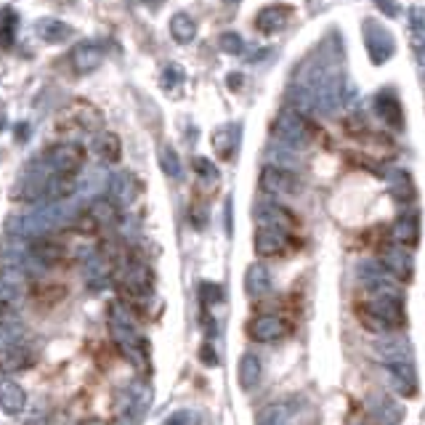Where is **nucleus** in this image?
Wrapping results in <instances>:
<instances>
[{"label": "nucleus", "mask_w": 425, "mask_h": 425, "mask_svg": "<svg viewBox=\"0 0 425 425\" xmlns=\"http://www.w3.org/2000/svg\"><path fill=\"white\" fill-rule=\"evenodd\" d=\"M359 322L367 327L369 332L388 335L396 332L407 325V314H404V300L401 290H385V293H369L364 303L356 306Z\"/></svg>", "instance_id": "nucleus-1"}, {"label": "nucleus", "mask_w": 425, "mask_h": 425, "mask_svg": "<svg viewBox=\"0 0 425 425\" xmlns=\"http://www.w3.org/2000/svg\"><path fill=\"white\" fill-rule=\"evenodd\" d=\"M274 139L279 144H284L287 149H303L314 139L311 120L306 114L295 112V109H284L274 120Z\"/></svg>", "instance_id": "nucleus-2"}, {"label": "nucleus", "mask_w": 425, "mask_h": 425, "mask_svg": "<svg viewBox=\"0 0 425 425\" xmlns=\"http://www.w3.org/2000/svg\"><path fill=\"white\" fill-rule=\"evenodd\" d=\"M109 330H112V338L117 343V348L125 354V359L130 364H136V367H146V340L139 335V330L130 325V319H128L125 314L120 316V314H112V319H109Z\"/></svg>", "instance_id": "nucleus-3"}, {"label": "nucleus", "mask_w": 425, "mask_h": 425, "mask_svg": "<svg viewBox=\"0 0 425 425\" xmlns=\"http://www.w3.org/2000/svg\"><path fill=\"white\" fill-rule=\"evenodd\" d=\"M309 91H311L314 109H319V112H325V114L338 112L340 107L346 104V96H348L346 83H343V77H340L338 72H330V75L316 77V83H314Z\"/></svg>", "instance_id": "nucleus-4"}, {"label": "nucleus", "mask_w": 425, "mask_h": 425, "mask_svg": "<svg viewBox=\"0 0 425 425\" xmlns=\"http://www.w3.org/2000/svg\"><path fill=\"white\" fill-rule=\"evenodd\" d=\"M152 407V391L144 382H133L117 396V417L120 425H139Z\"/></svg>", "instance_id": "nucleus-5"}, {"label": "nucleus", "mask_w": 425, "mask_h": 425, "mask_svg": "<svg viewBox=\"0 0 425 425\" xmlns=\"http://www.w3.org/2000/svg\"><path fill=\"white\" fill-rule=\"evenodd\" d=\"M117 284L120 290L125 293L128 298H146L152 293V284H155V277L146 263L130 258L120 266V274H117Z\"/></svg>", "instance_id": "nucleus-6"}, {"label": "nucleus", "mask_w": 425, "mask_h": 425, "mask_svg": "<svg viewBox=\"0 0 425 425\" xmlns=\"http://www.w3.org/2000/svg\"><path fill=\"white\" fill-rule=\"evenodd\" d=\"M101 125V114L96 107H91V104H85V101H77V104H72L67 107L61 117L56 120V130L61 133H85V130H96Z\"/></svg>", "instance_id": "nucleus-7"}, {"label": "nucleus", "mask_w": 425, "mask_h": 425, "mask_svg": "<svg viewBox=\"0 0 425 425\" xmlns=\"http://www.w3.org/2000/svg\"><path fill=\"white\" fill-rule=\"evenodd\" d=\"M385 380L388 385L396 391L399 396H417V388H420V382H417V369H415V362H412V356H404V359H394V362H385Z\"/></svg>", "instance_id": "nucleus-8"}, {"label": "nucleus", "mask_w": 425, "mask_h": 425, "mask_svg": "<svg viewBox=\"0 0 425 425\" xmlns=\"http://www.w3.org/2000/svg\"><path fill=\"white\" fill-rule=\"evenodd\" d=\"M293 332V325L279 314H258L247 325V335L255 343H277Z\"/></svg>", "instance_id": "nucleus-9"}, {"label": "nucleus", "mask_w": 425, "mask_h": 425, "mask_svg": "<svg viewBox=\"0 0 425 425\" xmlns=\"http://www.w3.org/2000/svg\"><path fill=\"white\" fill-rule=\"evenodd\" d=\"M45 162L54 168V173H72L77 176V170L83 168L85 162V149L75 141H64L56 144L45 152Z\"/></svg>", "instance_id": "nucleus-10"}, {"label": "nucleus", "mask_w": 425, "mask_h": 425, "mask_svg": "<svg viewBox=\"0 0 425 425\" xmlns=\"http://www.w3.org/2000/svg\"><path fill=\"white\" fill-rule=\"evenodd\" d=\"M261 189L266 194H277V197H287V194H295L300 189V181L293 170L277 168V165H266L261 170Z\"/></svg>", "instance_id": "nucleus-11"}, {"label": "nucleus", "mask_w": 425, "mask_h": 425, "mask_svg": "<svg viewBox=\"0 0 425 425\" xmlns=\"http://www.w3.org/2000/svg\"><path fill=\"white\" fill-rule=\"evenodd\" d=\"M253 245H255V253L261 255V258H277V255L287 253V247H290V231L271 229V226H258Z\"/></svg>", "instance_id": "nucleus-12"}, {"label": "nucleus", "mask_w": 425, "mask_h": 425, "mask_svg": "<svg viewBox=\"0 0 425 425\" xmlns=\"http://www.w3.org/2000/svg\"><path fill=\"white\" fill-rule=\"evenodd\" d=\"M255 221L258 226H271V229H282V231H293L295 229V215L277 205V202H261L255 208Z\"/></svg>", "instance_id": "nucleus-13"}, {"label": "nucleus", "mask_w": 425, "mask_h": 425, "mask_svg": "<svg viewBox=\"0 0 425 425\" xmlns=\"http://www.w3.org/2000/svg\"><path fill=\"white\" fill-rule=\"evenodd\" d=\"M380 263H382V269L391 271L399 282L410 279L412 271H415V261H412V255L407 253V247H401V245H391V247H385V250H382Z\"/></svg>", "instance_id": "nucleus-14"}, {"label": "nucleus", "mask_w": 425, "mask_h": 425, "mask_svg": "<svg viewBox=\"0 0 425 425\" xmlns=\"http://www.w3.org/2000/svg\"><path fill=\"white\" fill-rule=\"evenodd\" d=\"M290 19H293V8L284 6V3H277V6H266V8L258 11L255 27L261 29L263 35H271V32H279V29L287 27Z\"/></svg>", "instance_id": "nucleus-15"}, {"label": "nucleus", "mask_w": 425, "mask_h": 425, "mask_svg": "<svg viewBox=\"0 0 425 425\" xmlns=\"http://www.w3.org/2000/svg\"><path fill=\"white\" fill-rule=\"evenodd\" d=\"M29 258L38 266H56L59 261L64 258V245L51 237H35L29 245Z\"/></svg>", "instance_id": "nucleus-16"}, {"label": "nucleus", "mask_w": 425, "mask_h": 425, "mask_svg": "<svg viewBox=\"0 0 425 425\" xmlns=\"http://www.w3.org/2000/svg\"><path fill=\"white\" fill-rule=\"evenodd\" d=\"M391 237L401 247H415L420 242V218H417V212H401L394 221Z\"/></svg>", "instance_id": "nucleus-17"}, {"label": "nucleus", "mask_w": 425, "mask_h": 425, "mask_svg": "<svg viewBox=\"0 0 425 425\" xmlns=\"http://www.w3.org/2000/svg\"><path fill=\"white\" fill-rule=\"evenodd\" d=\"M367 48H369V59L375 61V64H382V61H388V59L394 56V40H391V35L385 32V29L375 27L372 22H367Z\"/></svg>", "instance_id": "nucleus-18"}, {"label": "nucleus", "mask_w": 425, "mask_h": 425, "mask_svg": "<svg viewBox=\"0 0 425 425\" xmlns=\"http://www.w3.org/2000/svg\"><path fill=\"white\" fill-rule=\"evenodd\" d=\"M77 192V176L72 173H51L42 184V197L51 202H61V199L72 197Z\"/></svg>", "instance_id": "nucleus-19"}, {"label": "nucleus", "mask_w": 425, "mask_h": 425, "mask_svg": "<svg viewBox=\"0 0 425 425\" xmlns=\"http://www.w3.org/2000/svg\"><path fill=\"white\" fill-rule=\"evenodd\" d=\"M24 404H27L24 388L11 378H0V410L16 417V415L24 412Z\"/></svg>", "instance_id": "nucleus-20"}, {"label": "nucleus", "mask_w": 425, "mask_h": 425, "mask_svg": "<svg viewBox=\"0 0 425 425\" xmlns=\"http://www.w3.org/2000/svg\"><path fill=\"white\" fill-rule=\"evenodd\" d=\"M369 415L380 425H399L401 417H404L401 407L391 396H385V394H372L369 396Z\"/></svg>", "instance_id": "nucleus-21"}, {"label": "nucleus", "mask_w": 425, "mask_h": 425, "mask_svg": "<svg viewBox=\"0 0 425 425\" xmlns=\"http://www.w3.org/2000/svg\"><path fill=\"white\" fill-rule=\"evenodd\" d=\"M35 364V354L24 346H8L0 348V372H19Z\"/></svg>", "instance_id": "nucleus-22"}, {"label": "nucleus", "mask_w": 425, "mask_h": 425, "mask_svg": "<svg viewBox=\"0 0 425 425\" xmlns=\"http://www.w3.org/2000/svg\"><path fill=\"white\" fill-rule=\"evenodd\" d=\"M88 215L93 218V224L99 229H107V226H114V224H120V208H117V202L114 199H93L91 205H88Z\"/></svg>", "instance_id": "nucleus-23"}, {"label": "nucleus", "mask_w": 425, "mask_h": 425, "mask_svg": "<svg viewBox=\"0 0 425 425\" xmlns=\"http://www.w3.org/2000/svg\"><path fill=\"white\" fill-rule=\"evenodd\" d=\"M19 300H22L19 284L0 277V322H14L16 311H19Z\"/></svg>", "instance_id": "nucleus-24"}, {"label": "nucleus", "mask_w": 425, "mask_h": 425, "mask_svg": "<svg viewBox=\"0 0 425 425\" xmlns=\"http://www.w3.org/2000/svg\"><path fill=\"white\" fill-rule=\"evenodd\" d=\"M245 287L250 298H263L271 293V274L263 263H253L245 274Z\"/></svg>", "instance_id": "nucleus-25"}, {"label": "nucleus", "mask_w": 425, "mask_h": 425, "mask_svg": "<svg viewBox=\"0 0 425 425\" xmlns=\"http://www.w3.org/2000/svg\"><path fill=\"white\" fill-rule=\"evenodd\" d=\"M35 32H38L40 40H45V42H64L72 38V27H67V24L59 22V19H40V22L35 24Z\"/></svg>", "instance_id": "nucleus-26"}, {"label": "nucleus", "mask_w": 425, "mask_h": 425, "mask_svg": "<svg viewBox=\"0 0 425 425\" xmlns=\"http://www.w3.org/2000/svg\"><path fill=\"white\" fill-rule=\"evenodd\" d=\"M261 375H263V364L255 354H245L240 359V385L245 391L255 388L261 382Z\"/></svg>", "instance_id": "nucleus-27"}, {"label": "nucleus", "mask_w": 425, "mask_h": 425, "mask_svg": "<svg viewBox=\"0 0 425 425\" xmlns=\"http://www.w3.org/2000/svg\"><path fill=\"white\" fill-rule=\"evenodd\" d=\"M170 35H173V40L186 45V42H192L197 38V24H194V19L189 14H173L170 16Z\"/></svg>", "instance_id": "nucleus-28"}, {"label": "nucleus", "mask_w": 425, "mask_h": 425, "mask_svg": "<svg viewBox=\"0 0 425 425\" xmlns=\"http://www.w3.org/2000/svg\"><path fill=\"white\" fill-rule=\"evenodd\" d=\"M72 64H75V70L77 72H93L99 70L101 64V51L96 45H77L75 51H72Z\"/></svg>", "instance_id": "nucleus-29"}, {"label": "nucleus", "mask_w": 425, "mask_h": 425, "mask_svg": "<svg viewBox=\"0 0 425 425\" xmlns=\"http://www.w3.org/2000/svg\"><path fill=\"white\" fill-rule=\"evenodd\" d=\"M96 152H99V157L104 160V162H109V165H114V162H120V157H123V144H120V136L117 133H101L99 139H96Z\"/></svg>", "instance_id": "nucleus-30"}, {"label": "nucleus", "mask_w": 425, "mask_h": 425, "mask_svg": "<svg viewBox=\"0 0 425 425\" xmlns=\"http://www.w3.org/2000/svg\"><path fill=\"white\" fill-rule=\"evenodd\" d=\"M290 420H293L290 404H269L258 412L255 425H290Z\"/></svg>", "instance_id": "nucleus-31"}, {"label": "nucleus", "mask_w": 425, "mask_h": 425, "mask_svg": "<svg viewBox=\"0 0 425 425\" xmlns=\"http://www.w3.org/2000/svg\"><path fill=\"white\" fill-rule=\"evenodd\" d=\"M375 107H378V112H380V117L385 123L401 128V107H399V101L394 93H380V96L375 99Z\"/></svg>", "instance_id": "nucleus-32"}, {"label": "nucleus", "mask_w": 425, "mask_h": 425, "mask_svg": "<svg viewBox=\"0 0 425 425\" xmlns=\"http://www.w3.org/2000/svg\"><path fill=\"white\" fill-rule=\"evenodd\" d=\"M112 192H114V197L120 199V202H130V199L139 194V184H136V178H133V176L123 173V176H117V178L112 181Z\"/></svg>", "instance_id": "nucleus-33"}, {"label": "nucleus", "mask_w": 425, "mask_h": 425, "mask_svg": "<svg viewBox=\"0 0 425 425\" xmlns=\"http://www.w3.org/2000/svg\"><path fill=\"white\" fill-rule=\"evenodd\" d=\"M160 168H162V173L170 176V178H178V176H181L184 165H181V157L176 155L173 146H162V149H160Z\"/></svg>", "instance_id": "nucleus-34"}, {"label": "nucleus", "mask_w": 425, "mask_h": 425, "mask_svg": "<svg viewBox=\"0 0 425 425\" xmlns=\"http://www.w3.org/2000/svg\"><path fill=\"white\" fill-rule=\"evenodd\" d=\"M162 425H199V415L192 410H178L173 412Z\"/></svg>", "instance_id": "nucleus-35"}, {"label": "nucleus", "mask_w": 425, "mask_h": 425, "mask_svg": "<svg viewBox=\"0 0 425 425\" xmlns=\"http://www.w3.org/2000/svg\"><path fill=\"white\" fill-rule=\"evenodd\" d=\"M218 45H221L226 54H242V48H245V42H242V38L237 32H224L221 40H218Z\"/></svg>", "instance_id": "nucleus-36"}, {"label": "nucleus", "mask_w": 425, "mask_h": 425, "mask_svg": "<svg viewBox=\"0 0 425 425\" xmlns=\"http://www.w3.org/2000/svg\"><path fill=\"white\" fill-rule=\"evenodd\" d=\"M194 170H197L199 178H208V181H218V168L212 165L210 160H205V157H197V160H194Z\"/></svg>", "instance_id": "nucleus-37"}, {"label": "nucleus", "mask_w": 425, "mask_h": 425, "mask_svg": "<svg viewBox=\"0 0 425 425\" xmlns=\"http://www.w3.org/2000/svg\"><path fill=\"white\" fill-rule=\"evenodd\" d=\"M202 300L210 306V303H218V300H224V290L218 287V284H210L205 282L202 284Z\"/></svg>", "instance_id": "nucleus-38"}, {"label": "nucleus", "mask_w": 425, "mask_h": 425, "mask_svg": "<svg viewBox=\"0 0 425 425\" xmlns=\"http://www.w3.org/2000/svg\"><path fill=\"white\" fill-rule=\"evenodd\" d=\"M410 22H412V29H415V35L425 32V11L420 8V6H412V8H410Z\"/></svg>", "instance_id": "nucleus-39"}, {"label": "nucleus", "mask_w": 425, "mask_h": 425, "mask_svg": "<svg viewBox=\"0 0 425 425\" xmlns=\"http://www.w3.org/2000/svg\"><path fill=\"white\" fill-rule=\"evenodd\" d=\"M378 3V8H380L382 14H388V16H399V6H396V0H375Z\"/></svg>", "instance_id": "nucleus-40"}, {"label": "nucleus", "mask_w": 425, "mask_h": 425, "mask_svg": "<svg viewBox=\"0 0 425 425\" xmlns=\"http://www.w3.org/2000/svg\"><path fill=\"white\" fill-rule=\"evenodd\" d=\"M202 362H205V364H210V367H215V364H218V356H215V351H212L210 346H202Z\"/></svg>", "instance_id": "nucleus-41"}, {"label": "nucleus", "mask_w": 425, "mask_h": 425, "mask_svg": "<svg viewBox=\"0 0 425 425\" xmlns=\"http://www.w3.org/2000/svg\"><path fill=\"white\" fill-rule=\"evenodd\" d=\"M80 425H109L107 420H101V417H88V420H83Z\"/></svg>", "instance_id": "nucleus-42"}, {"label": "nucleus", "mask_w": 425, "mask_h": 425, "mask_svg": "<svg viewBox=\"0 0 425 425\" xmlns=\"http://www.w3.org/2000/svg\"><path fill=\"white\" fill-rule=\"evenodd\" d=\"M64 423H67V417H64V415H54V417L48 420V425H64Z\"/></svg>", "instance_id": "nucleus-43"}, {"label": "nucleus", "mask_w": 425, "mask_h": 425, "mask_svg": "<svg viewBox=\"0 0 425 425\" xmlns=\"http://www.w3.org/2000/svg\"><path fill=\"white\" fill-rule=\"evenodd\" d=\"M224 3H229V6H237V3H240V0H224Z\"/></svg>", "instance_id": "nucleus-44"}, {"label": "nucleus", "mask_w": 425, "mask_h": 425, "mask_svg": "<svg viewBox=\"0 0 425 425\" xmlns=\"http://www.w3.org/2000/svg\"><path fill=\"white\" fill-rule=\"evenodd\" d=\"M423 85H425V70H423Z\"/></svg>", "instance_id": "nucleus-45"}]
</instances>
